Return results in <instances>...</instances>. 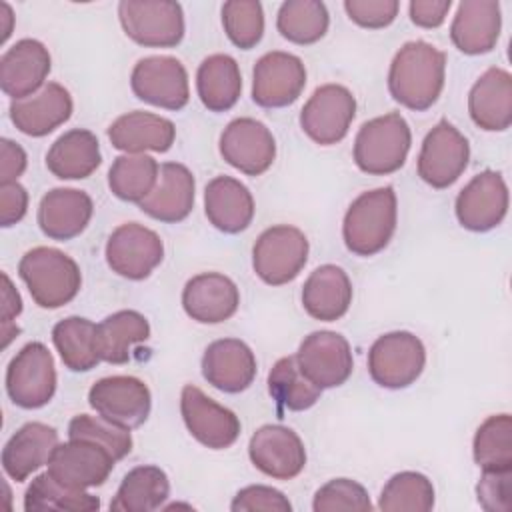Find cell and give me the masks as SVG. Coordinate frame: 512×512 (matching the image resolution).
Returning a JSON list of instances; mask_svg holds the SVG:
<instances>
[{
	"mask_svg": "<svg viewBox=\"0 0 512 512\" xmlns=\"http://www.w3.org/2000/svg\"><path fill=\"white\" fill-rule=\"evenodd\" d=\"M446 80V54L424 40L406 42L388 68V92L404 108L424 112L432 108Z\"/></svg>",
	"mask_w": 512,
	"mask_h": 512,
	"instance_id": "obj_1",
	"label": "cell"
},
{
	"mask_svg": "<svg viewBox=\"0 0 512 512\" xmlns=\"http://www.w3.org/2000/svg\"><path fill=\"white\" fill-rule=\"evenodd\" d=\"M398 222V198L392 186H380L362 192L348 206L342 220V238L356 256H374L382 252Z\"/></svg>",
	"mask_w": 512,
	"mask_h": 512,
	"instance_id": "obj_2",
	"label": "cell"
},
{
	"mask_svg": "<svg viewBox=\"0 0 512 512\" xmlns=\"http://www.w3.org/2000/svg\"><path fill=\"white\" fill-rule=\"evenodd\" d=\"M18 276L32 300L44 310H56L72 302L82 288L78 262L66 252L50 246L28 250L18 262Z\"/></svg>",
	"mask_w": 512,
	"mask_h": 512,
	"instance_id": "obj_3",
	"label": "cell"
},
{
	"mask_svg": "<svg viewBox=\"0 0 512 512\" xmlns=\"http://www.w3.org/2000/svg\"><path fill=\"white\" fill-rule=\"evenodd\" d=\"M412 132L400 112H388L364 122L354 138V164L370 176L398 172L410 152Z\"/></svg>",
	"mask_w": 512,
	"mask_h": 512,
	"instance_id": "obj_4",
	"label": "cell"
},
{
	"mask_svg": "<svg viewBox=\"0 0 512 512\" xmlns=\"http://www.w3.org/2000/svg\"><path fill=\"white\" fill-rule=\"evenodd\" d=\"M426 366L422 340L408 330H394L378 336L368 350V374L388 390L412 386Z\"/></svg>",
	"mask_w": 512,
	"mask_h": 512,
	"instance_id": "obj_5",
	"label": "cell"
},
{
	"mask_svg": "<svg viewBox=\"0 0 512 512\" xmlns=\"http://www.w3.org/2000/svg\"><path fill=\"white\" fill-rule=\"evenodd\" d=\"M6 394L14 406L38 410L56 394L54 356L42 342L24 344L6 368Z\"/></svg>",
	"mask_w": 512,
	"mask_h": 512,
	"instance_id": "obj_6",
	"label": "cell"
},
{
	"mask_svg": "<svg viewBox=\"0 0 512 512\" xmlns=\"http://www.w3.org/2000/svg\"><path fill=\"white\" fill-rule=\"evenodd\" d=\"M118 20L124 34L144 48H174L184 38V10L172 0H122Z\"/></svg>",
	"mask_w": 512,
	"mask_h": 512,
	"instance_id": "obj_7",
	"label": "cell"
},
{
	"mask_svg": "<svg viewBox=\"0 0 512 512\" xmlns=\"http://www.w3.org/2000/svg\"><path fill=\"white\" fill-rule=\"evenodd\" d=\"M310 244L306 234L290 224L266 228L252 248L254 274L268 286L292 282L308 262Z\"/></svg>",
	"mask_w": 512,
	"mask_h": 512,
	"instance_id": "obj_8",
	"label": "cell"
},
{
	"mask_svg": "<svg viewBox=\"0 0 512 512\" xmlns=\"http://www.w3.org/2000/svg\"><path fill=\"white\" fill-rule=\"evenodd\" d=\"M468 138L442 118L422 140L416 170L424 184L436 190L450 188L468 168Z\"/></svg>",
	"mask_w": 512,
	"mask_h": 512,
	"instance_id": "obj_9",
	"label": "cell"
},
{
	"mask_svg": "<svg viewBox=\"0 0 512 512\" xmlns=\"http://www.w3.org/2000/svg\"><path fill=\"white\" fill-rule=\"evenodd\" d=\"M354 116V94L342 84H322L302 106L300 128L312 142L332 146L346 138Z\"/></svg>",
	"mask_w": 512,
	"mask_h": 512,
	"instance_id": "obj_10",
	"label": "cell"
},
{
	"mask_svg": "<svg viewBox=\"0 0 512 512\" xmlns=\"http://www.w3.org/2000/svg\"><path fill=\"white\" fill-rule=\"evenodd\" d=\"M104 256L114 274L126 280H144L162 264L164 242L152 228L126 222L108 236Z\"/></svg>",
	"mask_w": 512,
	"mask_h": 512,
	"instance_id": "obj_11",
	"label": "cell"
},
{
	"mask_svg": "<svg viewBox=\"0 0 512 512\" xmlns=\"http://www.w3.org/2000/svg\"><path fill=\"white\" fill-rule=\"evenodd\" d=\"M134 96L164 110H182L190 100L188 72L174 56L140 58L130 74Z\"/></svg>",
	"mask_w": 512,
	"mask_h": 512,
	"instance_id": "obj_12",
	"label": "cell"
},
{
	"mask_svg": "<svg viewBox=\"0 0 512 512\" xmlns=\"http://www.w3.org/2000/svg\"><path fill=\"white\" fill-rule=\"evenodd\" d=\"M294 356L302 374L320 390L342 386L354 370L350 342L334 330L310 332Z\"/></svg>",
	"mask_w": 512,
	"mask_h": 512,
	"instance_id": "obj_13",
	"label": "cell"
},
{
	"mask_svg": "<svg viewBox=\"0 0 512 512\" xmlns=\"http://www.w3.org/2000/svg\"><path fill=\"white\" fill-rule=\"evenodd\" d=\"M180 414L190 436L210 450L230 448L242 430L240 418L230 408L192 384H186L180 392Z\"/></svg>",
	"mask_w": 512,
	"mask_h": 512,
	"instance_id": "obj_14",
	"label": "cell"
},
{
	"mask_svg": "<svg viewBox=\"0 0 512 512\" xmlns=\"http://www.w3.org/2000/svg\"><path fill=\"white\" fill-rule=\"evenodd\" d=\"M218 150L226 164L246 176L264 174L276 160L274 134L264 122L250 116L234 118L226 124Z\"/></svg>",
	"mask_w": 512,
	"mask_h": 512,
	"instance_id": "obj_15",
	"label": "cell"
},
{
	"mask_svg": "<svg viewBox=\"0 0 512 512\" xmlns=\"http://www.w3.org/2000/svg\"><path fill=\"white\" fill-rule=\"evenodd\" d=\"M88 404L106 420L132 430L148 420L152 394L136 376H106L90 386Z\"/></svg>",
	"mask_w": 512,
	"mask_h": 512,
	"instance_id": "obj_16",
	"label": "cell"
},
{
	"mask_svg": "<svg viewBox=\"0 0 512 512\" xmlns=\"http://www.w3.org/2000/svg\"><path fill=\"white\" fill-rule=\"evenodd\" d=\"M508 202L504 176L496 170H484L458 192L454 214L464 230L488 232L502 224L508 214Z\"/></svg>",
	"mask_w": 512,
	"mask_h": 512,
	"instance_id": "obj_17",
	"label": "cell"
},
{
	"mask_svg": "<svg viewBox=\"0 0 512 512\" xmlns=\"http://www.w3.org/2000/svg\"><path fill=\"white\" fill-rule=\"evenodd\" d=\"M306 86V66L290 52L272 50L258 58L252 70V100L260 108H286Z\"/></svg>",
	"mask_w": 512,
	"mask_h": 512,
	"instance_id": "obj_18",
	"label": "cell"
},
{
	"mask_svg": "<svg viewBox=\"0 0 512 512\" xmlns=\"http://www.w3.org/2000/svg\"><path fill=\"white\" fill-rule=\"evenodd\" d=\"M116 458L100 444L80 438L60 442L50 460L48 472L62 484L88 490L102 486L112 474Z\"/></svg>",
	"mask_w": 512,
	"mask_h": 512,
	"instance_id": "obj_19",
	"label": "cell"
},
{
	"mask_svg": "<svg viewBox=\"0 0 512 512\" xmlns=\"http://www.w3.org/2000/svg\"><path fill=\"white\" fill-rule=\"evenodd\" d=\"M248 458L256 470L274 480H292L306 468L302 438L282 424L260 426L250 436Z\"/></svg>",
	"mask_w": 512,
	"mask_h": 512,
	"instance_id": "obj_20",
	"label": "cell"
},
{
	"mask_svg": "<svg viewBox=\"0 0 512 512\" xmlns=\"http://www.w3.org/2000/svg\"><path fill=\"white\" fill-rule=\"evenodd\" d=\"M50 68L48 48L36 38H22L0 58V88L12 100L28 98L46 86Z\"/></svg>",
	"mask_w": 512,
	"mask_h": 512,
	"instance_id": "obj_21",
	"label": "cell"
},
{
	"mask_svg": "<svg viewBox=\"0 0 512 512\" xmlns=\"http://www.w3.org/2000/svg\"><path fill=\"white\" fill-rule=\"evenodd\" d=\"M256 372V356L240 338L214 340L202 354V376L220 392H244L254 382Z\"/></svg>",
	"mask_w": 512,
	"mask_h": 512,
	"instance_id": "obj_22",
	"label": "cell"
},
{
	"mask_svg": "<svg viewBox=\"0 0 512 512\" xmlns=\"http://www.w3.org/2000/svg\"><path fill=\"white\" fill-rule=\"evenodd\" d=\"M240 306V290L232 278L220 272L192 276L182 288V308L198 324L230 320Z\"/></svg>",
	"mask_w": 512,
	"mask_h": 512,
	"instance_id": "obj_23",
	"label": "cell"
},
{
	"mask_svg": "<svg viewBox=\"0 0 512 512\" xmlns=\"http://www.w3.org/2000/svg\"><path fill=\"white\" fill-rule=\"evenodd\" d=\"M74 102L70 92L58 82H46L36 94L10 102V120L26 136L42 138L70 120Z\"/></svg>",
	"mask_w": 512,
	"mask_h": 512,
	"instance_id": "obj_24",
	"label": "cell"
},
{
	"mask_svg": "<svg viewBox=\"0 0 512 512\" xmlns=\"http://www.w3.org/2000/svg\"><path fill=\"white\" fill-rule=\"evenodd\" d=\"M196 198V180L188 166L180 162L160 164L154 190L138 204V208L164 224H176L190 216Z\"/></svg>",
	"mask_w": 512,
	"mask_h": 512,
	"instance_id": "obj_25",
	"label": "cell"
},
{
	"mask_svg": "<svg viewBox=\"0 0 512 512\" xmlns=\"http://www.w3.org/2000/svg\"><path fill=\"white\" fill-rule=\"evenodd\" d=\"M94 214V202L88 192L78 188H52L40 204L36 222L50 240L66 242L80 236Z\"/></svg>",
	"mask_w": 512,
	"mask_h": 512,
	"instance_id": "obj_26",
	"label": "cell"
},
{
	"mask_svg": "<svg viewBox=\"0 0 512 512\" xmlns=\"http://www.w3.org/2000/svg\"><path fill=\"white\" fill-rule=\"evenodd\" d=\"M502 30V10L496 0H462L450 24L452 44L468 56L494 50Z\"/></svg>",
	"mask_w": 512,
	"mask_h": 512,
	"instance_id": "obj_27",
	"label": "cell"
},
{
	"mask_svg": "<svg viewBox=\"0 0 512 512\" xmlns=\"http://www.w3.org/2000/svg\"><path fill=\"white\" fill-rule=\"evenodd\" d=\"M60 444L58 430L44 422L22 424L2 448V468L14 482L28 480L48 460Z\"/></svg>",
	"mask_w": 512,
	"mask_h": 512,
	"instance_id": "obj_28",
	"label": "cell"
},
{
	"mask_svg": "<svg viewBox=\"0 0 512 512\" xmlns=\"http://www.w3.org/2000/svg\"><path fill=\"white\" fill-rule=\"evenodd\" d=\"M256 204L246 184L232 176H214L204 188V214L224 234H240L254 220Z\"/></svg>",
	"mask_w": 512,
	"mask_h": 512,
	"instance_id": "obj_29",
	"label": "cell"
},
{
	"mask_svg": "<svg viewBox=\"0 0 512 512\" xmlns=\"http://www.w3.org/2000/svg\"><path fill=\"white\" fill-rule=\"evenodd\" d=\"M108 140L124 154L168 152L176 140V126L160 114L132 110L108 126Z\"/></svg>",
	"mask_w": 512,
	"mask_h": 512,
	"instance_id": "obj_30",
	"label": "cell"
},
{
	"mask_svg": "<svg viewBox=\"0 0 512 512\" xmlns=\"http://www.w3.org/2000/svg\"><path fill=\"white\" fill-rule=\"evenodd\" d=\"M468 114L486 132H504L512 124V76L508 70L488 68L468 92Z\"/></svg>",
	"mask_w": 512,
	"mask_h": 512,
	"instance_id": "obj_31",
	"label": "cell"
},
{
	"mask_svg": "<svg viewBox=\"0 0 512 512\" xmlns=\"http://www.w3.org/2000/svg\"><path fill=\"white\" fill-rule=\"evenodd\" d=\"M352 282L344 268L322 264L310 272L302 286V308L320 322L340 320L352 304Z\"/></svg>",
	"mask_w": 512,
	"mask_h": 512,
	"instance_id": "obj_32",
	"label": "cell"
},
{
	"mask_svg": "<svg viewBox=\"0 0 512 512\" xmlns=\"http://www.w3.org/2000/svg\"><path fill=\"white\" fill-rule=\"evenodd\" d=\"M100 164V142L86 128H72L60 134L46 152V168L58 180L88 178Z\"/></svg>",
	"mask_w": 512,
	"mask_h": 512,
	"instance_id": "obj_33",
	"label": "cell"
},
{
	"mask_svg": "<svg viewBox=\"0 0 512 512\" xmlns=\"http://www.w3.org/2000/svg\"><path fill=\"white\" fill-rule=\"evenodd\" d=\"M196 92L210 112H228L242 94V74L230 54H210L196 70Z\"/></svg>",
	"mask_w": 512,
	"mask_h": 512,
	"instance_id": "obj_34",
	"label": "cell"
},
{
	"mask_svg": "<svg viewBox=\"0 0 512 512\" xmlns=\"http://www.w3.org/2000/svg\"><path fill=\"white\" fill-rule=\"evenodd\" d=\"M170 496L168 474L156 464H142L128 470L110 500L114 512H154L164 508Z\"/></svg>",
	"mask_w": 512,
	"mask_h": 512,
	"instance_id": "obj_35",
	"label": "cell"
},
{
	"mask_svg": "<svg viewBox=\"0 0 512 512\" xmlns=\"http://www.w3.org/2000/svg\"><path fill=\"white\" fill-rule=\"evenodd\" d=\"M148 338L150 322L138 310H118L96 324V348L108 364H126L132 348Z\"/></svg>",
	"mask_w": 512,
	"mask_h": 512,
	"instance_id": "obj_36",
	"label": "cell"
},
{
	"mask_svg": "<svg viewBox=\"0 0 512 512\" xmlns=\"http://www.w3.org/2000/svg\"><path fill=\"white\" fill-rule=\"evenodd\" d=\"M52 342L62 364L72 372H88L102 360L96 348V324L82 316H68L54 324Z\"/></svg>",
	"mask_w": 512,
	"mask_h": 512,
	"instance_id": "obj_37",
	"label": "cell"
},
{
	"mask_svg": "<svg viewBox=\"0 0 512 512\" xmlns=\"http://www.w3.org/2000/svg\"><path fill=\"white\" fill-rule=\"evenodd\" d=\"M330 14L320 0H286L276 14V28L282 38L298 46H310L324 38Z\"/></svg>",
	"mask_w": 512,
	"mask_h": 512,
	"instance_id": "obj_38",
	"label": "cell"
},
{
	"mask_svg": "<svg viewBox=\"0 0 512 512\" xmlns=\"http://www.w3.org/2000/svg\"><path fill=\"white\" fill-rule=\"evenodd\" d=\"M100 508V498L58 482L48 470L32 478L24 492L26 512H46V510H72V512H92Z\"/></svg>",
	"mask_w": 512,
	"mask_h": 512,
	"instance_id": "obj_39",
	"label": "cell"
},
{
	"mask_svg": "<svg viewBox=\"0 0 512 512\" xmlns=\"http://www.w3.org/2000/svg\"><path fill=\"white\" fill-rule=\"evenodd\" d=\"M266 384L268 394L276 406L290 412H304L312 408L322 396V390L302 374L296 356H284L276 360L268 372Z\"/></svg>",
	"mask_w": 512,
	"mask_h": 512,
	"instance_id": "obj_40",
	"label": "cell"
},
{
	"mask_svg": "<svg viewBox=\"0 0 512 512\" xmlns=\"http://www.w3.org/2000/svg\"><path fill=\"white\" fill-rule=\"evenodd\" d=\"M160 164L148 154H120L108 170L110 192L124 200L140 204L156 186Z\"/></svg>",
	"mask_w": 512,
	"mask_h": 512,
	"instance_id": "obj_41",
	"label": "cell"
},
{
	"mask_svg": "<svg viewBox=\"0 0 512 512\" xmlns=\"http://www.w3.org/2000/svg\"><path fill=\"white\" fill-rule=\"evenodd\" d=\"M472 456L480 470H512V416L492 414L476 430Z\"/></svg>",
	"mask_w": 512,
	"mask_h": 512,
	"instance_id": "obj_42",
	"label": "cell"
},
{
	"mask_svg": "<svg viewBox=\"0 0 512 512\" xmlns=\"http://www.w3.org/2000/svg\"><path fill=\"white\" fill-rule=\"evenodd\" d=\"M434 498V484L426 474L404 470L384 484L378 508L384 512H428L434 508Z\"/></svg>",
	"mask_w": 512,
	"mask_h": 512,
	"instance_id": "obj_43",
	"label": "cell"
},
{
	"mask_svg": "<svg viewBox=\"0 0 512 512\" xmlns=\"http://www.w3.org/2000/svg\"><path fill=\"white\" fill-rule=\"evenodd\" d=\"M222 26L236 48L250 50L264 36V8L258 0H228L222 4Z\"/></svg>",
	"mask_w": 512,
	"mask_h": 512,
	"instance_id": "obj_44",
	"label": "cell"
},
{
	"mask_svg": "<svg viewBox=\"0 0 512 512\" xmlns=\"http://www.w3.org/2000/svg\"><path fill=\"white\" fill-rule=\"evenodd\" d=\"M68 438L96 442V444L104 446L116 458V462L126 458L134 446L130 428L110 422L100 414L98 416H92V414L74 416L68 424Z\"/></svg>",
	"mask_w": 512,
	"mask_h": 512,
	"instance_id": "obj_45",
	"label": "cell"
},
{
	"mask_svg": "<svg viewBox=\"0 0 512 512\" xmlns=\"http://www.w3.org/2000/svg\"><path fill=\"white\" fill-rule=\"evenodd\" d=\"M374 506L370 502L368 490L352 478H332L314 492L312 510L314 512H340L358 510L370 512Z\"/></svg>",
	"mask_w": 512,
	"mask_h": 512,
	"instance_id": "obj_46",
	"label": "cell"
},
{
	"mask_svg": "<svg viewBox=\"0 0 512 512\" xmlns=\"http://www.w3.org/2000/svg\"><path fill=\"white\" fill-rule=\"evenodd\" d=\"M476 500L486 512H512V470H482Z\"/></svg>",
	"mask_w": 512,
	"mask_h": 512,
	"instance_id": "obj_47",
	"label": "cell"
},
{
	"mask_svg": "<svg viewBox=\"0 0 512 512\" xmlns=\"http://www.w3.org/2000/svg\"><path fill=\"white\" fill-rule=\"evenodd\" d=\"M232 512H290L292 504L278 488L266 484H250L236 492L230 502Z\"/></svg>",
	"mask_w": 512,
	"mask_h": 512,
	"instance_id": "obj_48",
	"label": "cell"
},
{
	"mask_svg": "<svg viewBox=\"0 0 512 512\" xmlns=\"http://www.w3.org/2000/svg\"><path fill=\"white\" fill-rule=\"evenodd\" d=\"M344 10L360 28L380 30L396 20L400 4L396 0H346Z\"/></svg>",
	"mask_w": 512,
	"mask_h": 512,
	"instance_id": "obj_49",
	"label": "cell"
},
{
	"mask_svg": "<svg viewBox=\"0 0 512 512\" xmlns=\"http://www.w3.org/2000/svg\"><path fill=\"white\" fill-rule=\"evenodd\" d=\"M22 312V298L18 290L14 288L10 276L2 272V296H0V336H2V348H8V344L18 336L20 328L16 326V318Z\"/></svg>",
	"mask_w": 512,
	"mask_h": 512,
	"instance_id": "obj_50",
	"label": "cell"
},
{
	"mask_svg": "<svg viewBox=\"0 0 512 512\" xmlns=\"http://www.w3.org/2000/svg\"><path fill=\"white\" fill-rule=\"evenodd\" d=\"M28 212V192L20 182L0 184V226L18 224Z\"/></svg>",
	"mask_w": 512,
	"mask_h": 512,
	"instance_id": "obj_51",
	"label": "cell"
},
{
	"mask_svg": "<svg viewBox=\"0 0 512 512\" xmlns=\"http://www.w3.org/2000/svg\"><path fill=\"white\" fill-rule=\"evenodd\" d=\"M452 0H412L408 4L410 20L420 28H438L444 24Z\"/></svg>",
	"mask_w": 512,
	"mask_h": 512,
	"instance_id": "obj_52",
	"label": "cell"
},
{
	"mask_svg": "<svg viewBox=\"0 0 512 512\" xmlns=\"http://www.w3.org/2000/svg\"><path fill=\"white\" fill-rule=\"evenodd\" d=\"M26 166H28V156L24 148L10 138H2L0 140V184L18 182Z\"/></svg>",
	"mask_w": 512,
	"mask_h": 512,
	"instance_id": "obj_53",
	"label": "cell"
},
{
	"mask_svg": "<svg viewBox=\"0 0 512 512\" xmlns=\"http://www.w3.org/2000/svg\"><path fill=\"white\" fill-rule=\"evenodd\" d=\"M12 28H14V12L8 2H0V32H2L0 42L2 44L10 38Z\"/></svg>",
	"mask_w": 512,
	"mask_h": 512,
	"instance_id": "obj_54",
	"label": "cell"
}]
</instances>
